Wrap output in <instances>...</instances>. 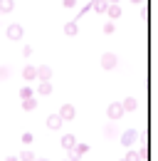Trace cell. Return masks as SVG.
<instances>
[{
  "label": "cell",
  "instance_id": "obj_13",
  "mask_svg": "<svg viewBox=\"0 0 158 161\" xmlns=\"http://www.w3.org/2000/svg\"><path fill=\"white\" fill-rule=\"evenodd\" d=\"M35 107H37V99H35V97H27V99H22V109H25V112H32Z\"/></svg>",
  "mask_w": 158,
  "mask_h": 161
},
{
  "label": "cell",
  "instance_id": "obj_10",
  "mask_svg": "<svg viewBox=\"0 0 158 161\" xmlns=\"http://www.w3.org/2000/svg\"><path fill=\"white\" fill-rule=\"evenodd\" d=\"M62 146H64L67 151H72V149L77 146V139H74L72 134H64V136H62Z\"/></svg>",
  "mask_w": 158,
  "mask_h": 161
},
{
  "label": "cell",
  "instance_id": "obj_29",
  "mask_svg": "<svg viewBox=\"0 0 158 161\" xmlns=\"http://www.w3.org/2000/svg\"><path fill=\"white\" fill-rule=\"evenodd\" d=\"M134 3H141V0H134Z\"/></svg>",
  "mask_w": 158,
  "mask_h": 161
},
{
  "label": "cell",
  "instance_id": "obj_1",
  "mask_svg": "<svg viewBox=\"0 0 158 161\" xmlns=\"http://www.w3.org/2000/svg\"><path fill=\"white\" fill-rule=\"evenodd\" d=\"M5 35H8V40H22L25 37V27L20 22H10L8 30H5Z\"/></svg>",
  "mask_w": 158,
  "mask_h": 161
},
{
  "label": "cell",
  "instance_id": "obj_21",
  "mask_svg": "<svg viewBox=\"0 0 158 161\" xmlns=\"http://www.w3.org/2000/svg\"><path fill=\"white\" fill-rule=\"evenodd\" d=\"M124 161H141V154H134V151H131V154H126Z\"/></svg>",
  "mask_w": 158,
  "mask_h": 161
},
{
  "label": "cell",
  "instance_id": "obj_2",
  "mask_svg": "<svg viewBox=\"0 0 158 161\" xmlns=\"http://www.w3.org/2000/svg\"><path fill=\"white\" fill-rule=\"evenodd\" d=\"M106 114H109V119H121V117H124V104H121V102H114V104H109Z\"/></svg>",
  "mask_w": 158,
  "mask_h": 161
},
{
  "label": "cell",
  "instance_id": "obj_24",
  "mask_svg": "<svg viewBox=\"0 0 158 161\" xmlns=\"http://www.w3.org/2000/svg\"><path fill=\"white\" fill-rule=\"evenodd\" d=\"M62 5H64V8H74V5H77V0H62Z\"/></svg>",
  "mask_w": 158,
  "mask_h": 161
},
{
  "label": "cell",
  "instance_id": "obj_17",
  "mask_svg": "<svg viewBox=\"0 0 158 161\" xmlns=\"http://www.w3.org/2000/svg\"><path fill=\"white\" fill-rule=\"evenodd\" d=\"M27 97H35V92H32V87H27V84H25V87L20 89V99H27Z\"/></svg>",
  "mask_w": 158,
  "mask_h": 161
},
{
  "label": "cell",
  "instance_id": "obj_3",
  "mask_svg": "<svg viewBox=\"0 0 158 161\" xmlns=\"http://www.w3.org/2000/svg\"><path fill=\"white\" fill-rule=\"evenodd\" d=\"M74 114H77V109L72 107V104H62V109H59V117L64 121H72L74 119Z\"/></svg>",
  "mask_w": 158,
  "mask_h": 161
},
{
  "label": "cell",
  "instance_id": "obj_15",
  "mask_svg": "<svg viewBox=\"0 0 158 161\" xmlns=\"http://www.w3.org/2000/svg\"><path fill=\"white\" fill-rule=\"evenodd\" d=\"M106 13H109V18H118V15H121V8H118L116 3H111V5H109V10H106Z\"/></svg>",
  "mask_w": 158,
  "mask_h": 161
},
{
  "label": "cell",
  "instance_id": "obj_7",
  "mask_svg": "<svg viewBox=\"0 0 158 161\" xmlns=\"http://www.w3.org/2000/svg\"><path fill=\"white\" fill-rule=\"evenodd\" d=\"M37 94H42V97L52 94V82H50V80H40V84H37Z\"/></svg>",
  "mask_w": 158,
  "mask_h": 161
},
{
  "label": "cell",
  "instance_id": "obj_9",
  "mask_svg": "<svg viewBox=\"0 0 158 161\" xmlns=\"http://www.w3.org/2000/svg\"><path fill=\"white\" fill-rule=\"evenodd\" d=\"M37 80H52V69L47 64H40L37 67Z\"/></svg>",
  "mask_w": 158,
  "mask_h": 161
},
{
  "label": "cell",
  "instance_id": "obj_12",
  "mask_svg": "<svg viewBox=\"0 0 158 161\" xmlns=\"http://www.w3.org/2000/svg\"><path fill=\"white\" fill-rule=\"evenodd\" d=\"M92 8H94L97 13H106V10H109V0H94Z\"/></svg>",
  "mask_w": 158,
  "mask_h": 161
},
{
  "label": "cell",
  "instance_id": "obj_8",
  "mask_svg": "<svg viewBox=\"0 0 158 161\" xmlns=\"http://www.w3.org/2000/svg\"><path fill=\"white\" fill-rule=\"evenodd\" d=\"M22 80H25V82H30V80H37V67L27 64V67L22 69Z\"/></svg>",
  "mask_w": 158,
  "mask_h": 161
},
{
  "label": "cell",
  "instance_id": "obj_22",
  "mask_svg": "<svg viewBox=\"0 0 158 161\" xmlns=\"http://www.w3.org/2000/svg\"><path fill=\"white\" fill-rule=\"evenodd\" d=\"M104 32L111 35V32H114V22H106V25H104Z\"/></svg>",
  "mask_w": 158,
  "mask_h": 161
},
{
  "label": "cell",
  "instance_id": "obj_16",
  "mask_svg": "<svg viewBox=\"0 0 158 161\" xmlns=\"http://www.w3.org/2000/svg\"><path fill=\"white\" fill-rule=\"evenodd\" d=\"M18 159H20V161H35V159H37V156H35V154H32V151H30V149H25V151H22V154H20Z\"/></svg>",
  "mask_w": 158,
  "mask_h": 161
},
{
  "label": "cell",
  "instance_id": "obj_25",
  "mask_svg": "<svg viewBox=\"0 0 158 161\" xmlns=\"http://www.w3.org/2000/svg\"><path fill=\"white\" fill-rule=\"evenodd\" d=\"M5 161H20V159H18V156H8Z\"/></svg>",
  "mask_w": 158,
  "mask_h": 161
},
{
  "label": "cell",
  "instance_id": "obj_23",
  "mask_svg": "<svg viewBox=\"0 0 158 161\" xmlns=\"http://www.w3.org/2000/svg\"><path fill=\"white\" fill-rule=\"evenodd\" d=\"M30 55H32V47L25 45V47H22V57H30Z\"/></svg>",
  "mask_w": 158,
  "mask_h": 161
},
{
  "label": "cell",
  "instance_id": "obj_26",
  "mask_svg": "<svg viewBox=\"0 0 158 161\" xmlns=\"http://www.w3.org/2000/svg\"><path fill=\"white\" fill-rule=\"evenodd\" d=\"M35 161H47V159H35Z\"/></svg>",
  "mask_w": 158,
  "mask_h": 161
},
{
  "label": "cell",
  "instance_id": "obj_5",
  "mask_svg": "<svg viewBox=\"0 0 158 161\" xmlns=\"http://www.w3.org/2000/svg\"><path fill=\"white\" fill-rule=\"evenodd\" d=\"M136 139H138V131H136V129H129V131H124V136H121V144H124V146H131V144H134Z\"/></svg>",
  "mask_w": 158,
  "mask_h": 161
},
{
  "label": "cell",
  "instance_id": "obj_11",
  "mask_svg": "<svg viewBox=\"0 0 158 161\" xmlns=\"http://www.w3.org/2000/svg\"><path fill=\"white\" fill-rule=\"evenodd\" d=\"M15 10V0H0V13H13Z\"/></svg>",
  "mask_w": 158,
  "mask_h": 161
},
{
  "label": "cell",
  "instance_id": "obj_6",
  "mask_svg": "<svg viewBox=\"0 0 158 161\" xmlns=\"http://www.w3.org/2000/svg\"><path fill=\"white\" fill-rule=\"evenodd\" d=\"M62 117H59V114H50V117H47V129H52V131H57L59 126H62Z\"/></svg>",
  "mask_w": 158,
  "mask_h": 161
},
{
  "label": "cell",
  "instance_id": "obj_18",
  "mask_svg": "<svg viewBox=\"0 0 158 161\" xmlns=\"http://www.w3.org/2000/svg\"><path fill=\"white\" fill-rule=\"evenodd\" d=\"M64 32H67V35H77V32H79L77 22H67V25H64Z\"/></svg>",
  "mask_w": 158,
  "mask_h": 161
},
{
  "label": "cell",
  "instance_id": "obj_14",
  "mask_svg": "<svg viewBox=\"0 0 158 161\" xmlns=\"http://www.w3.org/2000/svg\"><path fill=\"white\" fill-rule=\"evenodd\" d=\"M121 104H124V112H134V109L138 107V102L134 99V97H129V99H124Z\"/></svg>",
  "mask_w": 158,
  "mask_h": 161
},
{
  "label": "cell",
  "instance_id": "obj_19",
  "mask_svg": "<svg viewBox=\"0 0 158 161\" xmlns=\"http://www.w3.org/2000/svg\"><path fill=\"white\" fill-rule=\"evenodd\" d=\"M32 141H35V136H32L30 131H25V134H22V144H25V146H30Z\"/></svg>",
  "mask_w": 158,
  "mask_h": 161
},
{
  "label": "cell",
  "instance_id": "obj_4",
  "mask_svg": "<svg viewBox=\"0 0 158 161\" xmlns=\"http://www.w3.org/2000/svg\"><path fill=\"white\" fill-rule=\"evenodd\" d=\"M116 55H114V52H106V55H104V57H101V67H104V69H114V67H116Z\"/></svg>",
  "mask_w": 158,
  "mask_h": 161
},
{
  "label": "cell",
  "instance_id": "obj_28",
  "mask_svg": "<svg viewBox=\"0 0 158 161\" xmlns=\"http://www.w3.org/2000/svg\"><path fill=\"white\" fill-rule=\"evenodd\" d=\"M109 3H116V0H109Z\"/></svg>",
  "mask_w": 158,
  "mask_h": 161
},
{
  "label": "cell",
  "instance_id": "obj_20",
  "mask_svg": "<svg viewBox=\"0 0 158 161\" xmlns=\"http://www.w3.org/2000/svg\"><path fill=\"white\" fill-rule=\"evenodd\" d=\"M8 77H10V69L8 67H0V82H5Z\"/></svg>",
  "mask_w": 158,
  "mask_h": 161
},
{
  "label": "cell",
  "instance_id": "obj_27",
  "mask_svg": "<svg viewBox=\"0 0 158 161\" xmlns=\"http://www.w3.org/2000/svg\"><path fill=\"white\" fill-rule=\"evenodd\" d=\"M62 161H72V159H62Z\"/></svg>",
  "mask_w": 158,
  "mask_h": 161
}]
</instances>
